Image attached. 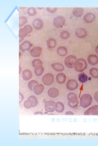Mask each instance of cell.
I'll use <instances>...</instances> for the list:
<instances>
[{
  "label": "cell",
  "mask_w": 98,
  "mask_h": 146,
  "mask_svg": "<svg viewBox=\"0 0 98 146\" xmlns=\"http://www.w3.org/2000/svg\"><path fill=\"white\" fill-rule=\"evenodd\" d=\"M73 66L77 72H82L87 67V64L85 60L82 58H79L76 59L73 63Z\"/></svg>",
  "instance_id": "cell-1"
},
{
  "label": "cell",
  "mask_w": 98,
  "mask_h": 146,
  "mask_svg": "<svg viewBox=\"0 0 98 146\" xmlns=\"http://www.w3.org/2000/svg\"><path fill=\"white\" fill-rule=\"evenodd\" d=\"M80 100L81 106L83 108H87L91 104L92 97L89 94H84L81 96Z\"/></svg>",
  "instance_id": "cell-2"
},
{
  "label": "cell",
  "mask_w": 98,
  "mask_h": 146,
  "mask_svg": "<svg viewBox=\"0 0 98 146\" xmlns=\"http://www.w3.org/2000/svg\"><path fill=\"white\" fill-rule=\"evenodd\" d=\"M58 105L53 101H48L45 104V111L49 113H52L56 110Z\"/></svg>",
  "instance_id": "cell-3"
},
{
  "label": "cell",
  "mask_w": 98,
  "mask_h": 146,
  "mask_svg": "<svg viewBox=\"0 0 98 146\" xmlns=\"http://www.w3.org/2000/svg\"><path fill=\"white\" fill-rule=\"evenodd\" d=\"M54 75L51 73H48L43 76L42 78V81L44 85L46 86H50L54 83Z\"/></svg>",
  "instance_id": "cell-4"
},
{
  "label": "cell",
  "mask_w": 98,
  "mask_h": 146,
  "mask_svg": "<svg viewBox=\"0 0 98 146\" xmlns=\"http://www.w3.org/2000/svg\"><path fill=\"white\" fill-rule=\"evenodd\" d=\"M65 23V19L62 16H58L54 19V26L56 28H61Z\"/></svg>",
  "instance_id": "cell-5"
},
{
  "label": "cell",
  "mask_w": 98,
  "mask_h": 146,
  "mask_svg": "<svg viewBox=\"0 0 98 146\" xmlns=\"http://www.w3.org/2000/svg\"><path fill=\"white\" fill-rule=\"evenodd\" d=\"M77 59L76 57L74 55H69L65 60V64L68 68H73L74 67L73 63Z\"/></svg>",
  "instance_id": "cell-6"
},
{
  "label": "cell",
  "mask_w": 98,
  "mask_h": 146,
  "mask_svg": "<svg viewBox=\"0 0 98 146\" xmlns=\"http://www.w3.org/2000/svg\"><path fill=\"white\" fill-rule=\"evenodd\" d=\"M66 87L67 89L69 90H75L78 87V83L75 80L70 79L67 82Z\"/></svg>",
  "instance_id": "cell-7"
},
{
  "label": "cell",
  "mask_w": 98,
  "mask_h": 146,
  "mask_svg": "<svg viewBox=\"0 0 98 146\" xmlns=\"http://www.w3.org/2000/svg\"><path fill=\"white\" fill-rule=\"evenodd\" d=\"M32 46V44L30 41H25L19 45V50L22 52H25L27 50H30Z\"/></svg>",
  "instance_id": "cell-8"
},
{
  "label": "cell",
  "mask_w": 98,
  "mask_h": 146,
  "mask_svg": "<svg viewBox=\"0 0 98 146\" xmlns=\"http://www.w3.org/2000/svg\"><path fill=\"white\" fill-rule=\"evenodd\" d=\"M42 50L39 47H34L30 51V54L33 57L37 58L41 55Z\"/></svg>",
  "instance_id": "cell-9"
},
{
  "label": "cell",
  "mask_w": 98,
  "mask_h": 146,
  "mask_svg": "<svg viewBox=\"0 0 98 146\" xmlns=\"http://www.w3.org/2000/svg\"><path fill=\"white\" fill-rule=\"evenodd\" d=\"M59 91L56 88H51L48 91V94L51 98H56L59 95Z\"/></svg>",
  "instance_id": "cell-10"
},
{
  "label": "cell",
  "mask_w": 98,
  "mask_h": 146,
  "mask_svg": "<svg viewBox=\"0 0 98 146\" xmlns=\"http://www.w3.org/2000/svg\"><path fill=\"white\" fill-rule=\"evenodd\" d=\"M84 20L87 23H90L95 19V15L92 13H88L84 17Z\"/></svg>",
  "instance_id": "cell-11"
},
{
  "label": "cell",
  "mask_w": 98,
  "mask_h": 146,
  "mask_svg": "<svg viewBox=\"0 0 98 146\" xmlns=\"http://www.w3.org/2000/svg\"><path fill=\"white\" fill-rule=\"evenodd\" d=\"M33 26L36 30H40L43 26V21L41 19H35L33 22Z\"/></svg>",
  "instance_id": "cell-12"
},
{
  "label": "cell",
  "mask_w": 98,
  "mask_h": 146,
  "mask_svg": "<svg viewBox=\"0 0 98 146\" xmlns=\"http://www.w3.org/2000/svg\"><path fill=\"white\" fill-rule=\"evenodd\" d=\"M87 61L91 65H96L98 63V57L94 54H90L87 57Z\"/></svg>",
  "instance_id": "cell-13"
},
{
  "label": "cell",
  "mask_w": 98,
  "mask_h": 146,
  "mask_svg": "<svg viewBox=\"0 0 98 146\" xmlns=\"http://www.w3.org/2000/svg\"><path fill=\"white\" fill-rule=\"evenodd\" d=\"M33 76L32 72L28 69L24 70L22 72V78L25 81H28L31 79Z\"/></svg>",
  "instance_id": "cell-14"
},
{
  "label": "cell",
  "mask_w": 98,
  "mask_h": 146,
  "mask_svg": "<svg viewBox=\"0 0 98 146\" xmlns=\"http://www.w3.org/2000/svg\"><path fill=\"white\" fill-rule=\"evenodd\" d=\"M75 34L79 38H83L86 36L87 32L86 30L83 28H79L76 30Z\"/></svg>",
  "instance_id": "cell-15"
},
{
  "label": "cell",
  "mask_w": 98,
  "mask_h": 146,
  "mask_svg": "<svg viewBox=\"0 0 98 146\" xmlns=\"http://www.w3.org/2000/svg\"><path fill=\"white\" fill-rule=\"evenodd\" d=\"M66 76L63 73H60L56 76V81L58 84H63L66 80Z\"/></svg>",
  "instance_id": "cell-16"
},
{
  "label": "cell",
  "mask_w": 98,
  "mask_h": 146,
  "mask_svg": "<svg viewBox=\"0 0 98 146\" xmlns=\"http://www.w3.org/2000/svg\"><path fill=\"white\" fill-rule=\"evenodd\" d=\"M67 98L69 101L68 103L73 104V103H76L78 101V99L76 94L73 93H69L67 96Z\"/></svg>",
  "instance_id": "cell-17"
},
{
  "label": "cell",
  "mask_w": 98,
  "mask_h": 146,
  "mask_svg": "<svg viewBox=\"0 0 98 146\" xmlns=\"http://www.w3.org/2000/svg\"><path fill=\"white\" fill-rule=\"evenodd\" d=\"M44 87L42 84H37L34 88V91L36 95H39L43 93Z\"/></svg>",
  "instance_id": "cell-18"
},
{
  "label": "cell",
  "mask_w": 98,
  "mask_h": 146,
  "mask_svg": "<svg viewBox=\"0 0 98 146\" xmlns=\"http://www.w3.org/2000/svg\"><path fill=\"white\" fill-rule=\"evenodd\" d=\"M84 9L80 7H76L74 8L73 10V14L74 16H75L77 18L81 17L84 14Z\"/></svg>",
  "instance_id": "cell-19"
},
{
  "label": "cell",
  "mask_w": 98,
  "mask_h": 146,
  "mask_svg": "<svg viewBox=\"0 0 98 146\" xmlns=\"http://www.w3.org/2000/svg\"><path fill=\"white\" fill-rule=\"evenodd\" d=\"M51 67L55 71L57 72H61L64 70V65L60 63H55L51 64Z\"/></svg>",
  "instance_id": "cell-20"
},
{
  "label": "cell",
  "mask_w": 98,
  "mask_h": 146,
  "mask_svg": "<svg viewBox=\"0 0 98 146\" xmlns=\"http://www.w3.org/2000/svg\"><path fill=\"white\" fill-rule=\"evenodd\" d=\"M57 53L59 56H66L68 53V50L66 47H59L57 50Z\"/></svg>",
  "instance_id": "cell-21"
},
{
  "label": "cell",
  "mask_w": 98,
  "mask_h": 146,
  "mask_svg": "<svg viewBox=\"0 0 98 146\" xmlns=\"http://www.w3.org/2000/svg\"><path fill=\"white\" fill-rule=\"evenodd\" d=\"M44 71V68L42 65H38L35 69V75L37 76H40Z\"/></svg>",
  "instance_id": "cell-22"
},
{
  "label": "cell",
  "mask_w": 98,
  "mask_h": 146,
  "mask_svg": "<svg viewBox=\"0 0 98 146\" xmlns=\"http://www.w3.org/2000/svg\"><path fill=\"white\" fill-rule=\"evenodd\" d=\"M27 100L30 102L31 105H32V107H35L38 104V99L33 95L29 97Z\"/></svg>",
  "instance_id": "cell-23"
},
{
  "label": "cell",
  "mask_w": 98,
  "mask_h": 146,
  "mask_svg": "<svg viewBox=\"0 0 98 146\" xmlns=\"http://www.w3.org/2000/svg\"><path fill=\"white\" fill-rule=\"evenodd\" d=\"M47 45L49 48H54L56 46V41L54 38H50L47 41Z\"/></svg>",
  "instance_id": "cell-24"
},
{
  "label": "cell",
  "mask_w": 98,
  "mask_h": 146,
  "mask_svg": "<svg viewBox=\"0 0 98 146\" xmlns=\"http://www.w3.org/2000/svg\"><path fill=\"white\" fill-rule=\"evenodd\" d=\"M87 79L88 77L84 73L80 74L78 75V80L82 83H85V82L87 81Z\"/></svg>",
  "instance_id": "cell-25"
},
{
  "label": "cell",
  "mask_w": 98,
  "mask_h": 146,
  "mask_svg": "<svg viewBox=\"0 0 98 146\" xmlns=\"http://www.w3.org/2000/svg\"><path fill=\"white\" fill-rule=\"evenodd\" d=\"M89 74L92 77L94 78H98V69L96 68H92L89 71Z\"/></svg>",
  "instance_id": "cell-26"
},
{
  "label": "cell",
  "mask_w": 98,
  "mask_h": 146,
  "mask_svg": "<svg viewBox=\"0 0 98 146\" xmlns=\"http://www.w3.org/2000/svg\"><path fill=\"white\" fill-rule=\"evenodd\" d=\"M28 19L26 17H20L19 18V27L20 28L27 22Z\"/></svg>",
  "instance_id": "cell-27"
},
{
  "label": "cell",
  "mask_w": 98,
  "mask_h": 146,
  "mask_svg": "<svg viewBox=\"0 0 98 146\" xmlns=\"http://www.w3.org/2000/svg\"><path fill=\"white\" fill-rule=\"evenodd\" d=\"M57 105H58V107L57 109L56 110V112L58 113H62L64 111V109H65V106L63 104V103L61 102H57Z\"/></svg>",
  "instance_id": "cell-28"
},
{
  "label": "cell",
  "mask_w": 98,
  "mask_h": 146,
  "mask_svg": "<svg viewBox=\"0 0 98 146\" xmlns=\"http://www.w3.org/2000/svg\"><path fill=\"white\" fill-rule=\"evenodd\" d=\"M27 13L30 16H35L36 15L37 12L34 7H29L27 9Z\"/></svg>",
  "instance_id": "cell-29"
},
{
  "label": "cell",
  "mask_w": 98,
  "mask_h": 146,
  "mask_svg": "<svg viewBox=\"0 0 98 146\" xmlns=\"http://www.w3.org/2000/svg\"><path fill=\"white\" fill-rule=\"evenodd\" d=\"M38 82L35 80H32L31 81H30L28 84V87L29 89V90L31 91L34 90V88L35 86L37 84H38Z\"/></svg>",
  "instance_id": "cell-30"
},
{
  "label": "cell",
  "mask_w": 98,
  "mask_h": 146,
  "mask_svg": "<svg viewBox=\"0 0 98 146\" xmlns=\"http://www.w3.org/2000/svg\"><path fill=\"white\" fill-rule=\"evenodd\" d=\"M23 31L27 35L30 34L33 31V28L31 25H26L23 27Z\"/></svg>",
  "instance_id": "cell-31"
},
{
  "label": "cell",
  "mask_w": 98,
  "mask_h": 146,
  "mask_svg": "<svg viewBox=\"0 0 98 146\" xmlns=\"http://www.w3.org/2000/svg\"><path fill=\"white\" fill-rule=\"evenodd\" d=\"M32 64L33 67L35 68L38 65H43V63H42V61H41L40 60L38 59H36L32 61Z\"/></svg>",
  "instance_id": "cell-32"
},
{
  "label": "cell",
  "mask_w": 98,
  "mask_h": 146,
  "mask_svg": "<svg viewBox=\"0 0 98 146\" xmlns=\"http://www.w3.org/2000/svg\"><path fill=\"white\" fill-rule=\"evenodd\" d=\"M70 36V33L66 31H64L60 34V37L63 39H67Z\"/></svg>",
  "instance_id": "cell-33"
},
{
  "label": "cell",
  "mask_w": 98,
  "mask_h": 146,
  "mask_svg": "<svg viewBox=\"0 0 98 146\" xmlns=\"http://www.w3.org/2000/svg\"><path fill=\"white\" fill-rule=\"evenodd\" d=\"M92 115H98V105H94L90 107Z\"/></svg>",
  "instance_id": "cell-34"
},
{
  "label": "cell",
  "mask_w": 98,
  "mask_h": 146,
  "mask_svg": "<svg viewBox=\"0 0 98 146\" xmlns=\"http://www.w3.org/2000/svg\"><path fill=\"white\" fill-rule=\"evenodd\" d=\"M23 106L26 109H30L32 107V105H31L30 102L28 100L24 101V102L23 103Z\"/></svg>",
  "instance_id": "cell-35"
},
{
  "label": "cell",
  "mask_w": 98,
  "mask_h": 146,
  "mask_svg": "<svg viewBox=\"0 0 98 146\" xmlns=\"http://www.w3.org/2000/svg\"><path fill=\"white\" fill-rule=\"evenodd\" d=\"M27 35L23 31V28H21L19 31V38H24L26 36H27Z\"/></svg>",
  "instance_id": "cell-36"
},
{
  "label": "cell",
  "mask_w": 98,
  "mask_h": 146,
  "mask_svg": "<svg viewBox=\"0 0 98 146\" xmlns=\"http://www.w3.org/2000/svg\"><path fill=\"white\" fill-rule=\"evenodd\" d=\"M46 9L47 10L48 12L51 13H54L56 11L57 8L56 7H47Z\"/></svg>",
  "instance_id": "cell-37"
},
{
  "label": "cell",
  "mask_w": 98,
  "mask_h": 146,
  "mask_svg": "<svg viewBox=\"0 0 98 146\" xmlns=\"http://www.w3.org/2000/svg\"><path fill=\"white\" fill-rule=\"evenodd\" d=\"M79 104V101L77 102L76 103H73V104H71V103H68V105L70 107H71V108H75L77 106H78Z\"/></svg>",
  "instance_id": "cell-38"
},
{
  "label": "cell",
  "mask_w": 98,
  "mask_h": 146,
  "mask_svg": "<svg viewBox=\"0 0 98 146\" xmlns=\"http://www.w3.org/2000/svg\"><path fill=\"white\" fill-rule=\"evenodd\" d=\"M84 115H92L91 112V110H90V107L87 109L85 113H84Z\"/></svg>",
  "instance_id": "cell-39"
},
{
  "label": "cell",
  "mask_w": 98,
  "mask_h": 146,
  "mask_svg": "<svg viewBox=\"0 0 98 146\" xmlns=\"http://www.w3.org/2000/svg\"><path fill=\"white\" fill-rule=\"evenodd\" d=\"M19 103L20 104V103L22 102V101L23 100V99H24V96H23V94L20 93H19Z\"/></svg>",
  "instance_id": "cell-40"
},
{
  "label": "cell",
  "mask_w": 98,
  "mask_h": 146,
  "mask_svg": "<svg viewBox=\"0 0 98 146\" xmlns=\"http://www.w3.org/2000/svg\"><path fill=\"white\" fill-rule=\"evenodd\" d=\"M94 99H95V100H96V101L98 103V91L96 92V93L94 94Z\"/></svg>",
  "instance_id": "cell-41"
},
{
  "label": "cell",
  "mask_w": 98,
  "mask_h": 146,
  "mask_svg": "<svg viewBox=\"0 0 98 146\" xmlns=\"http://www.w3.org/2000/svg\"><path fill=\"white\" fill-rule=\"evenodd\" d=\"M65 115H74V114H73V113L72 111H68V112H66V113H65Z\"/></svg>",
  "instance_id": "cell-42"
},
{
  "label": "cell",
  "mask_w": 98,
  "mask_h": 146,
  "mask_svg": "<svg viewBox=\"0 0 98 146\" xmlns=\"http://www.w3.org/2000/svg\"><path fill=\"white\" fill-rule=\"evenodd\" d=\"M34 115H43V113L41 111H38V112H35Z\"/></svg>",
  "instance_id": "cell-43"
},
{
  "label": "cell",
  "mask_w": 98,
  "mask_h": 146,
  "mask_svg": "<svg viewBox=\"0 0 98 146\" xmlns=\"http://www.w3.org/2000/svg\"><path fill=\"white\" fill-rule=\"evenodd\" d=\"M95 50H96V53H97L98 54V45H97L96 47V48H95Z\"/></svg>",
  "instance_id": "cell-44"
},
{
  "label": "cell",
  "mask_w": 98,
  "mask_h": 146,
  "mask_svg": "<svg viewBox=\"0 0 98 146\" xmlns=\"http://www.w3.org/2000/svg\"><path fill=\"white\" fill-rule=\"evenodd\" d=\"M23 39H24V38H19V42H21L22 40H23Z\"/></svg>",
  "instance_id": "cell-45"
},
{
  "label": "cell",
  "mask_w": 98,
  "mask_h": 146,
  "mask_svg": "<svg viewBox=\"0 0 98 146\" xmlns=\"http://www.w3.org/2000/svg\"><path fill=\"white\" fill-rule=\"evenodd\" d=\"M19 74H20V73H21V71H22V68H21V67H20V66H19Z\"/></svg>",
  "instance_id": "cell-46"
},
{
  "label": "cell",
  "mask_w": 98,
  "mask_h": 146,
  "mask_svg": "<svg viewBox=\"0 0 98 146\" xmlns=\"http://www.w3.org/2000/svg\"><path fill=\"white\" fill-rule=\"evenodd\" d=\"M37 8L38 9H44V7H42V8H39V7H37Z\"/></svg>",
  "instance_id": "cell-47"
}]
</instances>
